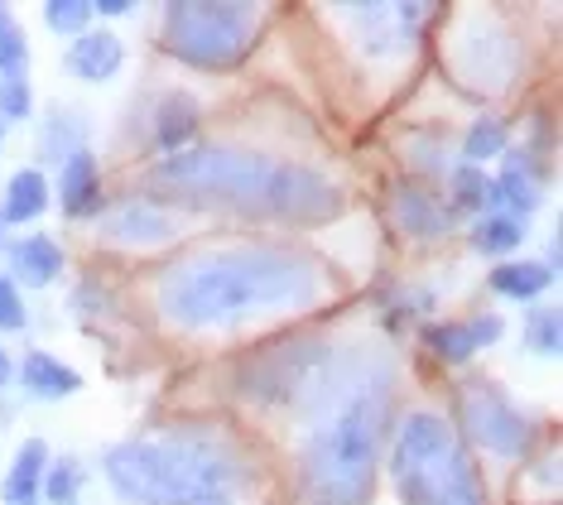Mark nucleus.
I'll return each instance as SVG.
<instances>
[{"label": "nucleus", "mask_w": 563, "mask_h": 505, "mask_svg": "<svg viewBox=\"0 0 563 505\" xmlns=\"http://www.w3.org/2000/svg\"><path fill=\"white\" fill-rule=\"evenodd\" d=\"M395 222H400L409 237H424V241H433V237H443L448 231V212H443V202L433 198L429 188H400L395 193Z\"/></svg>", "instance_id": "nucleus-16"}, {"label": "nucleus", "mask_w": 563, "mask_h": 505, "mask_svg": "<svg viewBox=\"0 0 563 505\" xmlns=\"http://www.w3.org/2000/svg\"><path fill=\"white\" fill-rule=\"evenodd\" d=\"M390 476L405 505H482L477 472L439 414H409L400 424Z\"/></svg>", "instance_id": "nucleus-5"}, {"label": "nucleus", "mask_w": 563, "mask_h": 505, "mask_svg": "<svg viewBox=\"0 0 563 505\" xmlns=\"http://www.w3.org/2000/svg\"><path fill=\"white\" fill-rule=\"evenodd\" d=\"M44 160H73L78 150H87V121L73 111H48L44 116V135H40Z\"/></svg>", "instance_id": "nucleus-21"}, {"label": "nucleus", "mask_w": 563, "mask_h": 505, "mask_svg": "<svg viewBox=\"0 0 563 505\" xmlns=\"http://www.w3.org/2000/svg\"><path fill=\"white\" fill-rule=\"evenodd\" d=\"M24 116H34V92L24 77H0V121H24Z\"/></svg>", "instance_id": "nucleus-29"}, {"label": "nucleus", "mask_w": 563, "mask_h": 505, "mask_svg": "<svg viewBox=\"0 0 563 505\" xmlns=\"http://www.w3.org/2000/svg\"><path fill=\"white\" fill-rule=\"evenodd\" d=\"M107 482L131 505H236L246 468L208 438H135L107 452Z\"/></svg>", "instance_id": "nucleus-4"}, {"label": "nucleus", "mask_w": 563, "mask_h": 505, "mask_svg": "<svg viewBox=\"0 0 563 505\" xmlns=\"http://www.w3.org/2000/svg\"><path fill=\"white\" fill-rule=\"evenodd\" d=\"M453 68L472 92H506L520 73V44L506 30H467L453 44Z\"/></svg>", "instance_id": "nucleus-8"}, {"label": "nucleus", "mask_w": 563, "mask_h": 505, "mask_svg": "<svg viewBox=\"0 0 563 505\" xmlns=\"http://www.w3.org/2000/svg\"><path fill=\"white\" fill-rule=\"evenodd\" d=\"M323 299V270L289 245H222L169 265L155 304L174 328H232Z\"/></svg>", "instance_id": "nucleus-2"}, {"label": "nucleus", "mask_w": 563, "mask_h": 505, "mask_svg": "<svg viewBox=\"0 0 563 505\" xmlns=\"http://www.w3.org/2000/svg\"><path fill=\"white\" fill-rule=\"evenodd\" d=\"M486 188H492V178L482 174V168H457L453 174V207L457 212H482L486 207Z\"/></svg>", "instance_id": "nucleus-26"}, {"label": "nucleus", "mask_w": 563, "mask_h": 505, "mask_svg": "<svg viewBox=\"0 0 563 505\" xmlns=\"http://www.w3.org/2000/svg\"><path fill=\"white\" fill-rule=\"evenodd\" d=\"M0 251H10V227H5V217H0Z\"/></svg>", "instance_id": "nucleus-35"}, {"label": "nucleus", "mask_w": 563, "mask_h": 505, "mask_svg": "<svg viewBox=\"0 0 563 505\" xmlns=\"http://www.w3.org/2000/svg\"><path fill=\"white\" fill-rule=\"evenodd\" d=\"M78 491H82V468L73 458H63L54 472H44V496L54 505H73L78 501Z\"/></svg>", "instance_id": "nucleus-28"}, {"label": "nucleus", "mask_w": 563, "mask_h": 505, "mask_svg": "<svg viewBox=\"0 0 563 505\" xmlns=\"http://www.w3.org/2000/svg\"><path fill=\"white\" fill-rule=\"evenodd\" d=\"M506 121H496V116H477L472 121V131L463 135V154L472 160V168H477L482 160H496V154H506Z\"/></svg>", "instance_id": "nucleus-23"}, {"label": "nucleus", "mask_w": 563, "mask_h": 505, "mask_svg": "<svg viewBox=\"0 0 563 505\" xmlns=\"http://www.w3.org/2000/svg\"><path fill=\"white\" fill-rule=\"evenodd\" d=\"M424 342L439 352L443 361H467L477 347L467 337V322H439V328H424Z\"/></svg>", "instance_id": "nucleus-25"}, {"label": "nucleus", "mask_w": 563, "mask_h": 505, "mask_svg": "<svg viewBox=\"0 0 563 505\" xmlns=\"http://www.w3.org/2000/svg\"><path fill=\"white\" fill-rule=\"evenodd\" d=\"M194 131H198V101L184 97V92L164 97V107L155 116V145L169 150V154H184L188 140H194Z\"/></svg>", "instance_id": "nucleus-19"}, {"label": "nucleus", "mask_w": 563, "mask_h": 505, "mask_svg": "<svg viewBox=\"0 0 563 505\" xmlns=\"http://www.w3.org/2000/svg\"><path fill=\"white\" fill-rule=\"evenodd\" d=\"M155 184L251 217H275V222H328L342 212V193L332 178L303 164L271 160L261 150L202 145L169 154L155 168Z\"/></svg>", "instance_id": "nucleus-3"}, {"label": "nucleus", "mask_w": 563, "mask_h": 505, "mask_svg": "<svg viewBox=\"0 0 563 505\" xmlns=\"http://www.w3.org/2000/svg\"><path fill=\"white\" fill-rule=\"evenodd\" d=\"M501 160H506V168H501V178H492V188H486V207L525 222V217L540 207V168H534V154H516V150H506Z\"/></svg>", "instance_id": "nucleus-9"}, {"label": "nucleus", "mask_w": 563, "mask_h": 505, "mask_svg": "<svg viewBox=\"0 0 563 505\" xmlns=\"http://www.w3.org/2000/svg\"><path fill=\"white\" fill-rule=\"evenodd\" d=\"M15 381V366H10V356H5V347H0V385H10Z\"/></svg>", "instance_id": "nucleus-34"}, {"label": "nucleus", "mask_w": 563, "mask_h": 505, "mask_svg": "<svg viewBox=\"0 0 563 505\" xmlns=\"http://www.w3.org/2000/svg\"><path fill=\"white\" fill-rule=\"evenodd\" d=\"M125 58L121 39L111 30H87L68 44V54H63V68H68L73 77H82V83H107V77H117Z\"/></svg>", "instance_id": "nucleus-11"}, {"label": "nucleus", "mask_w": 563, "mask_h": 505, "mask_svg": "<svg viewBox=\"0 0 563 505\" xmlns=\"http://www.w3.org/2000/svg\"><path fill=\"white\" fill-rule=\"evenodd\" d=\"M24 63H30V48H24V34L10 24V15H0V77H20Z\"/></svg>", "instance_id": "nucleus-30"}, {"label": "nucleus", "mask_w": 563, "mask_h": 505, "mask_svg": "<svg viewBox=\"0 0 563 505\" xmlns=\"http://www.w3.org/2000/svg\"><path fill=\"white\" fill-rule=\"evenodd\" d=\"M174 231H178L174 217L164 212L159 202H145V198L117 202L107 217H101V237L121 241V245H159V241H169Z\"/></svg>", "instance_id": "nucleus-10"}, {"label": "nucleus", "mask_w": 563, "mask_h": 505, "mask_svg": "<svg viewBox=\"0 0 563 505\" xmlns=\"http://www.w3.org/2000/svg\"><path fill=\"white\" fill-rule=\"evenodd\" d=\"M131 0H101V6H92V15H107V20H117V15H131Z\"/></svg>", "instance_id": "nucleus-33"}, {"label": "nucleus", "mask_w": 563, "mask_h": 505, "mask_svg": "<svg viewBox=\"0 0 563 505\" xmlns=\"http://www.w3.org/2000/svg\"><path fill=\"white\" fill-rule=\"evenodd\" d=\"M0 140H5V121H0Z\"/></svg>", "instance_id": "nucleus-36"}, {"label": "nucleus", "mask_w": 563, "mask_h": 505, "mask_svg": "<svg viewBox=\"0 0 563 505\" xmlns=\"http://www.w3.org/2000/svg\"><path fill=\"white\" fill-rule=\"evenodd\" d=\"M525 342H530V352L554 356V352H559V342H563L559 308H530V318H525Z\"/></svg>", "instance_id": "nucleus-24"}, {"label": "nucleus", "mask_w": 563, "mask_h": 505, "mask_svg": "<svg viewBox=\"0 0 563 505\" xmlns=\"http://www.w3.org/2000/svg\"><path fill=\"white\" fill-rule=\"evenodd\" d=\"M0 15H5V6H0Z\"/></svg>", "instance_id": "nucleus-37"}, {"label": "nucleus", "mask_w": 563, "mask_h": 505, "mask_svg": "<svg viewBox=\"0 0 563 505\" xmlns=\"http://www.w3.org/2000/svg\"><path fill=\"white\" fill-rule=\"evenodd\" d=\"M44 472H48V443L44 438H24L5 476V505H40Z\"/></svg>", "instance_id": "nucleus-14"}, {"label": "nucleus", "mask_w": 563, "mask_h": 505, "mask_svg": "<svg viewBox=\"0 0 563 505\" xmlns=\"http://www.w3.org/2000/svg\"><path fill=\"white\" fill-rule=\"evenodd\" d=\"M347 15L362 24V44L371 48V54H380V58H390V54H400V48H409V34H405V24L400 15H395V6H352Z\"/></svg>", "instance_id": "nucleus-17"}, {"label": "nucleus", "mask_w": 563, "mask_h": 505, "mask_svg": "<svg viewBox=\"0 0 563 505\" xmlns=\"http://www.w3.org/2000/svg\"><path fill=\"white\" fill-rule=\"evenodd\" d=\"M501 332H506V322L496 318V314H477L467 322V337H472V347H492V342H501Z\"/></svg>", "instance_id": "nucleus-32"}, {"label": "nucleus", "mask_w": 563, "mask_h": 505, "mask_svg": "<svg viewBox=\"0 0 563 505\" xmlns=\"http://www.w3.org/2000/svg\"><path fill=\"white\" fill-rule=\"evenodd\" d=\"M457 414H463V429L477 448L496 452V458H520L534 438V424L510 405V399L486 381H472L463 399H457Z\"/></svg>", "instance_id": "nucleus-7"}, {"label": "nucleus", "mask_w": 563, "mask_h": 505, "mask_svg": "<svg viewBox=\"0 0 563 505\" xmlns=\"http://www.w3.org/2000/svg\"><path fill=\"white\" fill-rule=\"evenodd\" d=\"M58 202H63V212L68 217H92L101 207V174H97V160L87 150H78L73 160H63Z\"/></svg>", "instance_id": "nucleus-13"}, {"label": "nucleus", "mask_w": 563, "mask_h": 505, "mask_svg": "<svg viewBox=\"0 0 563 505\" xmlns=\"http://www.w3.org/2000/svg\"><path fill=\"white\" fill-rule=\"evenodd\" d=\"M261 10L246 0H178L164 10V44L188 68H236L251 54Z\"/></svg>", "instance_id": "nucleus-6"}, {"label": "nucleus", "mask_w": 563, "mask_h": 505, "mask_svg": "<svg viewBox=\"0 0 563 505\" xmlns=\"http://www.w3.org/2000/svg\"><path fill=\"white\" fill-rule=\"evenodd\" d=\"M520 241H525V222H516V217H501V212L482 217V222L472 227V245H477L482 255H506V251H516Z\"/></svg>", "instance_id": "nucleus-22"}, {"label": "nucleus", "mask_w": 563, "mask_h": 505, "mask_svg": "<svg viewBox=\"0 0 563 505\" xmlns=\"http://www.w3.org/2000/svg\"><path fill=\"white\" fill-rule=\"evenodd\" d=\"M549 284H554V265H544V261H506L492 270V289L516 304L540 299Z\"/></svg>", "instance_id": "nucleus-18"}, {"label": "nucleus", "mask_w": 563, "mask_h": 505, "mask_svg": "<svg viewBox=\"0 0 563 505\" xmlns=\"http://www.w3.org/2000/svg\"><path fill=\"white\" fill-rule=\"evenodd\" d=\"M44 207H48V178L40 174V168H20L5 188V207H0L5 227L10 222H34V217H44Z\"/></svg>", "instance_id": "nucleus-20"}, {"label": "nucleus", "mask_w": 563, "mask_h": 505, "mask_svg": "<svg viewBox=\"0 0 563 505\" xmlns=\"http://www.w3.org/2000/svg\"><path fill=\"white\" fill-rule=\"evenodd\" d=\"M395 366L380 347H352L328 356L309 405V438L299 452L303 491L313 505H366L376 491L380 448L390 424Z\"/></svg>", "instance_id": "nucleus-1"}, {"label": "nucleus", "mask_w": 563, "mask_h": 505, "mask_svg": "<svg viewBox=\"0 0 563 505\" xmlns=\"http://www.w3.org/2000/svg\"><path fill=\"white\" fill-rule=\"evenodd\" d=\"M10 275L20 284H30V289H44V284H54L63 275V251L54 237H44V231H34V237H20L10 245Z\"/></svg>", "instance_id": "nucleus-12"}, {"label": "nucleus", "mask_w": 563, "mask_h": 505, "mask_svg": "<svg viewBox=\"0 0 563 505\" xmlns=\"http://www.w3.org/2000/svg\"><path fill=\"white\" fill-rule=\"evenodd\" d=\"M44 20L54 34H87L92 6H87V0H54V6H44Z\"/></svg>", "instance_id": "nucleus-27"}, {"label": "nucleus", "mask_w": 563, "mask_h": 505, "mask_svg": "<svg viewBox=\"0 0 563 505\" xmlns=\"http://www.w3.org/2000/svg\"><path fill=\"white\" fill-rule=\"evenodd\" d=\"M20 381H24V391H30L34 399H68V395L82 391V375L73 366H63V361L48 356V352H30V356H24Z\"/></svg>", "instance_id": "nucleus-15"}, {"label": "nucleus", "mask_w": 563, "mask_h": 505, "mask_svg": "<svg viewBox=\"0 0 563 505\" xmlns=\"http://www.w3.org/2000/svg\"><path fill=\"white\" fill-rule=\"evenodd\" d=\"M24 322H30V314L20 304V289L10 279H0V332H20Z\"/></svg>", "instance_id": "nucleus-31"}]
</instances>
